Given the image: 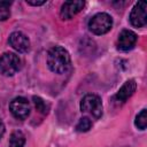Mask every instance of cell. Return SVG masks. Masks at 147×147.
<instances>
[{
	"label": "cell",
	"mask_w": 147,
	"mask_h": 147,
	"mask_svg": "<svg viewBox=\"0 0 147 147\" xmlns=\"http://www.w3.org/2000/svg\"><path fill=\"white\" fill-rule=\"evenodd\" d=\"M71 60L68 51L61 46H54L48 51L47 65L55 74H64L70 69Z\"/></svg>",
	"instance_id": "obj_1"
},
{
	"label": "cell",
	"mask_w": 147,
	"mask_h": 147,
	"mask_svg": "<svg viewBox=\"0 0 147 147\" xmlns=\"http://www.w3.org/2000/svg\"><path fill=\"white\" fill-rule=\"evenodd\" d=\"M113 26V18L107 13H98L88 21V29L95 34H105L110 31Z\"/></svg>",
	"instance_id": "obj_2"
},
{
	"label": "cell",
	"mask_w": 147,
	"mask_h": 147,
	"mask_svg": "<svg viewBox=\"0 0 147 147\" xmlns=\"http://www.w3.org/2000/svg\"><path fill=\"white\" fill-rule=\"evenodd\" d=\"M20 69L21 60L16 54L7 52L0 56V72L3 76H13Z\"/></svg>",
	"instance_id": "obj_3"
},
{
	"label": "cell",
	"mask_w": 147,
	"mask_h": 147,
	"mask_svg": "<svg viewBox=\"0 0 147 147\" xmlns=\"http://www.w3.org/2000/svg\"><path fill=\"white\" fill-rule=\"evenodd\" d=\"M80 110L92 115L95 118H100L102 116L101 99L95 94H86L80 101Z\"/></svg>",
	"instance_id": "obj_4"
},
{
	"label": "cell",
	"mask_w": 147,
	"mask_h": 147,
	"mask_svg": "<svg viewBox=\"0 0 147 147\" xmlns=\"http://www.w3.org/2000/svg\"><path fill=\"white\" fill-rule=\"evenodd\" d=\"M9 110L13 116L17 119H25L30 115V105L29 101L23 96H17L13 99L9 103Z\"/></svg>",
	"instance_id": "obj_5"
},
{
	"label": "cell",
	"mask_w": 147,
	"mask_h": 147,
	"mask_svg": "<svg viewBox=\"0 0 147 147\" xmlns=\"http://www.w3.org/2000/svg\"><path fill=\"white\" fill-rule=\"evenodd\" d=\"M146 2L139 1L134 5L130 14V22L136 28H141L147 23V13H146Z\"/></svg>",
	"instance_id": "obj_6"
},
{
	"label": "cell",
	"mask_w": 147,
	"mask_h": 147,
	"mask_svg": "<svg viewBox=\"0 0 147 147\" xmlns=\"http://www.w3.org/2000/svg\"><path fill=\"white\" fill-rule=\"evenodd\" d=\"M10 46L20 52V53H26L30 49V40L29 38L21 31H14L10 33L9 39H8Z\"/></svg>",
	"instance_id": "obj_7"
},
{
	"label": "cell",
	"mask_w": 147,
	"mask_h": 147,
	"mask_svg": "<svg viewBox=\"0 0 147 147\" xmlns=\"http://www.w3.org/2000/svg\"><path fill=\"white\" fill-rule=\"evenodd\" d=\"M85 6V2L82 0H77V1H65L62 7H61V11L60 15L62 17V20H70L76 14H78Z\"/></svg>",
	"instance_id": "obj_8"
},
{
	"label": "cell",
	"mask_w": 147,
	"mask_h": 147,
	"mask_svg": "<svg viewBox=\"0 0 147 147\" xmlns=\"http://www.w3.org/2000/svg\"><path fill=\"white\" fill-rule=\"evenodd\" d=\"M137 34L131 30H123L117 39V48L121 51H130L136 46Z\"/></svg>",
	"instance_id": "obj_9"
},
{
	"label": "cell",
	"mask_w": 147,
	"mask_h": 147,
	"mask_svg": "<svg viewBox=\"0 0 147 147\" xmlns=\"http://www.w3.org/2000/svg\"><path fill=\"white\" fill-rule=\"evenodd\" d=\"M136 90H137V83H136V80L129 79V80H126L122 85V87L116 93V96L115 98L118 101H121V102H125L130 96H132V94L136 92Z\"/></svg>",
	"instance_id": "obj_10"
},
{
	"label": "cell",
	"mask_w": 147,
	"mask_h": 147,
	"mask_svg": "<svg viewBox=\"0 0 147 147\" xmlns=\"http://www.w3.org/2000/svg\"><path fill=\"white\" fill-rule=\"evenodd\" d=\"M24 144H25V136L23 134L22 131L16 130L10 134L8 147H23Z\"/></svg>",
	"instance_id": "obj_11"
},
{
	"label": "cell",
	"mask_w": 147,
	"mask_h": 147,
	"mask_svg": "<svg viewBox=\"0 0 147 147\" xmlns=\"http://www.w3.org/2000/svg\"><path fill=\"white\" fill-rule=\"evenodd\" d=\"M134 125L139 129V130H145L147 126V110L142 109L137 116H136V121H134Z\"/></svg>",
	"instance_id": "obj_12"
},
{
	"label": "cell",
	"mask_w": 147,
	"mask_h": 147,
	"mask_svg": "<svg viewBox=\"0 0 147 147\" xmlns=\"http://www.w3.org/2000/svg\"><path fill=\"white\" fill-rule=\"evenodd\" d=\"M32 100H33V103H34V106H36V108H37V110L39 111V113H41V114H47L48 113V110H49V106H48V103H46L40 96H33L32 98Z\"/></svg>",
	"instance_id": "obj_13"
},
{
	"label": "cell",
	"mask_w": 147,
	"mask_h": 147,
	"mask_svg": "<svg viewBox=\"0 0 147 147\" xmlns=\"http://www.w3.org/2000/svg\"><path fill=\"white\" fill-rule=\"evenodd\" d=\"M92 127V121L88 117H82L76 125V130L78 132H86Z\"/></svg>",
	"instance_id": "obj_14"
},
{
	"label": "cell",
	"mask_w": 147,
	"mask_h": 147,
	"mask_svg": "<svg viewBox=\"0 0 147 147\" xmlns=\"http://www.w3.org/2000/svg\"><path fill=\"white\" fill-rule=\"evenodd\" d=\"M10 5H11V1H0V21H6L9 17Z\"/></svg>",
	"instance_id": "obj_15"
},
{
	"label": "cell",
	"mask_w": 147,
	"mask_h": 147,
	"mask_svg": "<svg viewBox=\"0 0 147 147\" xmlns=\"http://www.w3.org/2000/svg\"><path fill=\"white\" fill-rule=\"evenodd\" d=\"M26 3L31 5V6H41V5L46 3V1L45 0H42V1H31V0H29V1H26Z\"/></svg>",
	"instance_id": "obj_16"
},
{
	"label": "cell",
	"mask_w": 147,
	"mask_h": 147,
	"mask_svg": "<svg viewBox=\"0 0 147 147\" xmlns=\"http://www.w3.org/2000/svg\"><path fill=\"white\" fill-rule=\"evenodd\" d=\"M3 133H5V124H3V122H2L1 118H0V139L2 138Z\"/></svg>",
	"instance_id": "obj_17"
}]
</instances>
